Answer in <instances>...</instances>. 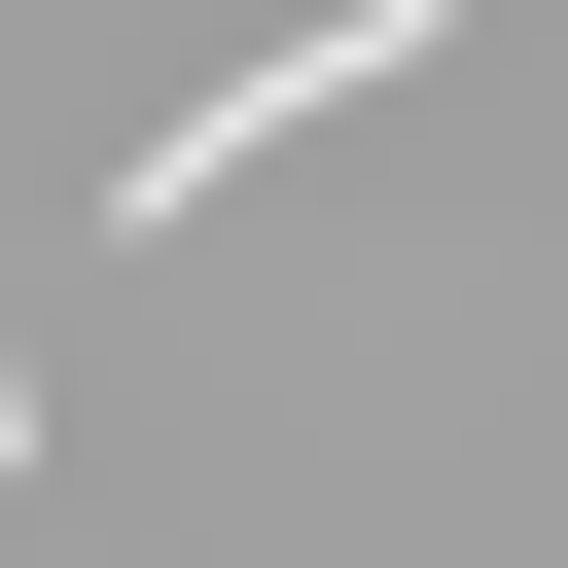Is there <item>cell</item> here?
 <instances>
[{
	"mask_svg": "<svg viewBox=\"0 0 568 568\" xmlns=\"http://www.w3.org/2000/svg\"><path fill=\"white\" fill-rule=\"evenodd\" d=\"M0 462H36V355H0Z\"/></svg>",
	"mask_w": 568,
	"mask_h": 568,
	"instance_id": "7a4b0ae2",
	"label": "cell"
},
{
	"mask_svg": "<svg viewBox=\"0 0 568 568\" xmlns=\"http://www.w3.org/2000/svg\"><path fill=\"white\" fill-rule=\"evenodd\" d=\"M426 36H462V0H320V36H284V71H213V106H142V178H106V213H213V178H248V142H320V106H390V71H426Z\"/></svg>",
	"mask_w": 568,
	"mask_h": 568,
	"instance_id": "6da1fadb",
	"label": "cell"
}]
</instances>
